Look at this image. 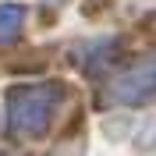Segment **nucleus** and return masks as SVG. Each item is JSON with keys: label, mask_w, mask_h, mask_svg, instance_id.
<instances>
[{"label": "nucleus", "mask_w": 156, "mask_h": 156, "mask_svg": "<svg viewBox=\"0 0 156 156\" xmlns=\"http://www.w3.org/2000/svg\"><path fill=\"white\" fill-rule=\"evenodd\" d=\"M21 21H25V11L18 4H0V46H7L11 39H18Z\"/></svg>", "instance_id": "3"}, {"label": "nucleus", "mask_w": 156, "mask_h": 156, "mask_svg": "<svg viewBox=\"0 0 156 156\" xmlns=\"http://www.w3.org/2000/svg\"><path fill=\"white\" fill-rule=\"evenodd\" d=\"M110 96L117 103H146V99H153L156 96V53L142 57L124 75H117L114 85H110Z\"/></svg>", "instance_id": "2"}, {"label": "nucleus", "mask_w": 156, "mask_h": 156, "mask_svg": "<svg viewBox=\"0 0 156 156\" xmlns=\"http://www.w3.org/2000/svg\"><path fill=\"white\" fill-rule=\"evenodd\" d=\"M68 156H78V153H68Z\"/></svg>", "instance_id": "4"}, {"label": "nucleus", "mask_w": 156, "mask_h": 156, "mask_svg": "<svg viewBox=\"0 0 156 156\" xmlns=\"http://www.w3.org/2000/svg\"><path fill=\"white\" fill-rule=\"evenodd\" d=\"M64 96L60 85H18L7 96V124L11 135L18 138H36L50 128V117L57 99Z\"/></svg>", "instance_id": "1"}]
</instances>
